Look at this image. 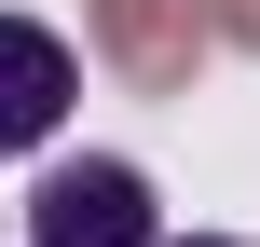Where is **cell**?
<instances>
[{
	"mask_svg": "<svg viewBox=\"0 0 260 247\" xmlns=\"http://www.w3.org/2000/svg\"><path fill=\"white\" fill-rule=\"evenodd\" d=\"M96 41H110V69L137 83V96H178L192 83V55L219 41L192 0H96Z\"/></svg>",
	"mask_w": 260,
	"mask_h": 247,
	"instance_id": "obj_2",
	"label": "cell"
},
{
	"mask_svg": "<svg viewBox=\"0 0 260 247\" xmlns=\"http://www.w3.org/2000/svg\"><path fill=\"white\" fill-rule=\"evenodd\" d=\"M192 247H247V234H192Z\"/></svg>",
	"mask_w": 260,
	"mask_h": 247,
	"instance_id": "obj_5",
	"label": "cell"
},
{
	"mask_svg": "<svg viewBox=\"0 0 260 247\" xmlns=\"http://www.w3.org/2000/svg\"><path fill=\"white\" fill-rule=\"evenodd\" d=\"M27 234H41V247H165V234H151V179L110 165V151L55 165V179L27 193Z\"/></svg>",
	"mask_w": 260,
	"mask_h": 247,
	"instance_id": "obj_1",
	"label": "cell"
},
{
	"mask_svg": "<svg viewBox=\"0 0 260 247\" xmlns=\"http://www.w3.org/2000/svg\"><path fill=\"white\" fill-rule=\"evenodd\" d=\"M69 41L55 28H27V14H0V151H41L55 124H69Z\"/></svg>",
	"mask_w": 260,
	"mask_h": 247,
	"instance_id": "obj_3",
	"label": "cell"
},
{
	"mask_svg": "<svg viewBox=\"0 0 260 247\" xmlns=\"http://www.w3.org/2000/svg\"><path fill=\"white\" fill-rule=\"evenodd\" d=\"M192 14H206L219 41H247V55H260V0H192Z\"/></svg>",
	"mask_w": 260,
	"mask_h": 247,
	"instance_id": "obj_4",
	"label": "cell"
}]
</instances>
